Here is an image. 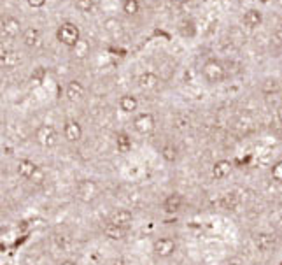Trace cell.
Here are the masks:
<instances>
[{
    "mask_svg": "<svg viewBox=\"0 0 282 265\" xmlns=\"http://www.w3.org/2000/svg\"><path fill=\"white\" fill-rule=\"evenodd\" d=\"M65 97L70 102H81L86 97V86L79 79H70L65 86Z\"/></svg>",
    "mask_w": 282,
    "mask_h": 265,
    "instance_id": "14",
    "label": "cell"
},
{
    "mask_svg": "<svg viewBox=\"0 0 282 265\" xmlns=\"http://www.w3.org/2000/svg\"><path fill=\"white\" fill-rule=\"evenodd\" d=\"M156 151H158V157L165 162L167 165H175V163L181 160V157H183V151H181L179 144L175 143L174 139L160 141L156 146Z\"/></svg>",
    "mask_w": 282,
    "mask_h": 265,
    "instance_id": "2",
    "label": "cell"
},
{
    "mask_svg": "<svg viewBox=\"0 0 282 265\" xmlns=\"http://www.w3.org/2000/svg\"><path fill=\"white\" fill-rule=\"evenodd\" d=\"M117 105L121 109V113L125 114H135L137 113V109H139V99L132 93H125V95L119 97L117 100Z\"/></svg>",
    "mask_w": 282,
    "mask_h": 265,
    "instance_id": "16",
    "label": "cell"
},
{
    "mask_svg": "<svg viewBox=\"0 0 282 265\" xmlns=\"http://www.w3.org/2000/svg\"><path fill=\"white\" fill-rule=\"evenodd\" d=\"M261 90H263V93H266V95L277 93V91L281 90V84H279L277 79H266L265 83L261 84Z\"/></svg>",
    "mask_w": 282,
    "mask_h": 265,
    "instance_id": "24",
    "label": "cell"
},
{
    "mask_svg": "<svg viewBox=\"0 0 282 265\" xmlns=\"http://www.w3.org/2000/svg\"><path fill=\"white\" fill-rule=\"evenodd\" d=\"M75 9L83 14L93 13V9H95V0H75Z\"/></svg>",
    "mask_w": 282,
    "mask_h": 265,
    "instance_id": "23",
    "label": "cell"
},
{
    "mask_svg": "<svg viewBox=\"0 0 282 265\" xmlns=\"http://www.w3.org/2000/svg\"><path fill=\"white\" fill-rule=\"evenodd\" d=\"M35 143L46 149L55 148L58 144V132L53 125H40L35 130Z\"/></svg>",
    "mask_w": 282,
    "mask_h": 265,
    "instance_id": "9",
    "label": "cell"
},
{
    "mask_svg": "<svg viewBox=\"0 0 282 265\" xmlns=\"http://www.w3.org/2000/svg\"><path fill=\"white\" fill-rule=\"evenodd\" d=\"M156 128V120L152 116L151 113H139L135 114L133 118V130L137 132L139 135H144V137H148L154 132Z\"/></svg>",
    "mask_w": 282,
    "mask_h": 265,
    "instance_id": "11",
    "label": "cell"
},
{
    "mask_svg": "<svg viewBox=\"0 0 282 265\" xmlns=\"http://www.w3.org/2000/svg\"><path fill=\"white\" fill-rule=\"evenodd\" d=\"M26 2H28V5H30V7L40 9V7H44V5H46V2H48V0H26Z\"/></svg>",
    "mask_w": 282,
    "mask_h": 265,
    "instance_id": "28",
    "label": "cell"
},
{
    "mask_svg": "<svg viewBox=\"0 0 282 265\" xmlns=\"http://www.w3.org/2000/svg\"><path fill=\"white\" fill-rule=\"evenodd\" d=\"M219 204L225 211H237L242 205V197L237 193V191H226L225 195L221 197Z\"/></svg>",
    "mask_w": 282,
    "mask_h": 265,
    "instance_id": "17",
    "label": "cell"
},
{
    "mask_svg": "<svg viewBox=\"0 0 282 265\" xmlns=\"http://www.w3.org/2000/svg\"><path fill=\"white\" fill-rule=\"evenodd\" d=\"M61 135H63L65 143L79 144L83 141V135H84L83 125H81L77 120H65V122H63V128H61Z\"/></svg>",
    "mask_w": 282,
    "mask_h": 265,
    "instance_id": "10",
    "label": "cell"
},
{
    "mask_svg": "<svg viewBox=\"0 0 282 265\" xmlns=\"http://www.w3.org/2000/svg\"><path fill=\"white\" fill-rule=\"evenodd\" d=\"M56 265H81V264L72 257H61L60 260L56 262Z\"/></svg>",
    "mask_w": 282,
    "mask_h": 265,
    "instance_id": "27",
    "label": "cell"
},
{
    "mask_svg": "<svg viewBox=\"0 0 282 265\" xmlns=\"http://www.w3.org/2000/svg\"><path fill=\"white\" fill-rule=\"evenodd\" d=\"M74 51H75V53H79L77 57H81V58L86 57V55H88V44L84 42L83 39H81V41H79L77 46H75V48H74Z\"/></svg>",
    "mask_w": 282,
    "mask_h": 265,
    "instance_id": "26",
    "label": "cell"
},
{
    "mask_svg": "<svg viewBox=\"0 0 282 265\" xmlns=\"http://www.w3.org/2000/svg\"><path fill=\"white\" fill-rule=\"evenodd\" d=\"M140 11L139 0H123V13L126 16H137Z\"/></svg>",
    "mask_w": 282,
    "mask_h": 265,
    "instance_id": "22",
    "label": "cell"
},
{
    "mask_svg": "<svg viewBox=\"0 0 282 265\" xmlns=\"http://www.w3.org/2000/svg\"><path fill=\"white\" fill-rule=\"evenodd\" d=\"M130 228H125V226L116 225L114 222H111L109 218H104L102 223H100V234L102 237L107 241H113V243H121L126 241V237L130 235Z\"/></svg>",
    "mask_w": 282,
    "mask_h": 265,
    "instance_id": "6",
    "label": "cell"
},
{
    "mask_svg": "<svg viewBox=\"0 0 282 265\" xmlns=\"http://www.w3.org/2000/svg\"><path fill=\"white\" fill-rule=\"evenodd\" d=\"M202 76L208 84H221L226 79V69L219 60L210 58L202 65Z\"/></svg>",
    "mask_w": 282,
    "mask_h": 265,
    "instance_id": "3",
    "label": "cell"
},
{
    "mask_svg": "<svg viewBox=\"0 0 282 265\" xmlns=\"http://www.w3.org/2000/svg\"><path fill=\"white\" fill-rule=\"evenodd\" d=\"M74 193L77 200H81L84 204H90L98 197L100 188L93 179H79L74 186Z\"/></svg>",
    "mask_w": 282,
    "mask_h": 265,
    "instance_id": "8",
    "label": "cell"
},
{
    "mask_svg": "<svg viewBox=\"0 0 282 265\" xmlns=\"http://www.w3.org/2000/svg\"><path fill=\"white\" fill-rule=\"evenodd\" d=\"M179 251V241L174 235H158L151 243V253L156 260L167 262L170 258H174Z\"/></svg>",
    "mask_w": 282,
    "mask_h": 265,
    "instance_id": "1",
    "label": "cell"
},
{
    "mask_svg": "<svg viewBox=\"0 0 282 265\" xmlns=\"http://www.w3.org/2000/svg\"><path fill=\"white\" fill-rule=\"evenodd\" d=\"M158 83H160L158 74H154V72H151V70H146V72H142V74L139 76V79H137V84H139V88L142 91L154 90V88L158 86Z\"/></svg>",
    "mask_w": 282,
    "mask_h": 265,
    "instance_id": "18",
    "label": "cell"
},
{
    "mask_svg": "<svg viewBox=\"0 0 282 265\" xmlns=\"http://www.w3.org/2000/svg\"><path fill=\"white\" fill-rule=\"evenodd\" d=\"M40 39V32L35 28V26H28L23 32V42H25L26 48H34L35 44L39 42Z\"/></svg>",
    "mask_w": 282,
    "mask_h": 265,
    "instance_id": "20",
    "label": "cell"
},
{
    "mask_svg": "<svg viewBox=\"0 0 282 265\" xmlns=\"http://www.w3.org/2000/svg\"><path fill=\"white\" fill-rule=\"evenodd\" d=\"M186 207V197L181 191H170L161 200V211L169 216H177Z\"/></svg>",
    "mask_w": 282,
    "mask_h": 265,
    "instance_id": "7",
    "label": "cell"
},
{
    "mask_svg": "<svg viewBox=\"0 0 282 265\" xmlns=\"http://www.w3.org/2000/svg\"><path fill=\"white\" fill-rule=\"evenodd\" d=\"M189 118L186 116V114L179 113L174 116V120H172V126H174L177 132H186L188 128H189Z\"/></svg>",
    "mask_w": 282,
    "mask_h": 265,
    "instance_id": "21",
    "label": "cell"
},
{
    "mask_svg": "<svg viewBox=\"0 0 282 265\" xmlns=\"http://www.w3.org/2000/svg\"><path fill=\"white\" fill-rule=\"evenodd\" d=\"M242 21L247 28H258V26H261V23H263V13H261L260 9H247V11L244 13Z\"/></svg>",
    "mask_w": 282,
    "mask_h": 265,
    "instance_id": "19",
    "label": "cell"
},
{
    "mask_svg": "<svg viewBox=\"0 0 282 265\" xmlns=\"http://www.w3.org/2000/svg\"><path fill=\"white\" fill-rule=\"evenodd\" d=\"M252 244H254L256 251H260L261 255H270L279 248V237L277 234L270 230H260L252 237Z\"/></svg>",
    "mask_w": 282,
    "mask_h": 265,
    "instance_id": "4",
    "label": "cell"
},
{
    "mask_svg": "<svg viewBox=\"0 0 282 265\" xmlns=\"http://www.w3.org/2000/svg\"><path fill=\"white\" fill-rule=\"evenodd\" d=\"M272 178H274L275 183H281L282 184V160L275 162L272 165Z\"/></svg>",
    "mask_w": 282,
    "mask_h": 265,
    "instance_id": "25",
    "label": "cell"
},
{
    "mask_svg": "<svg viewBox=\"0 0 282 265\" xmlns=\"http://www.w3.org/2000/svg\"><path fill=\"white\" fill-rule=\"evenodd\" d=\"M231 172H233V163L230 160H225V158L214 162V165L210 167V176H212L214 181L219 183L226 181L231 176Z\"/></svg>",
    "mask_w": 282,
    "mask_h": 265,
    "instance_id": "13",
    "label": "cell"
},
{
    "mask_svg": "<svg viewBox=\"0 0 282 265\" xmlns=\"http://www.w3.org/2000/svg\"><path fill=\"white\" fill-rule=\"evenodd\" d=\"M56 39L63 46L74 49L79 44V41H81V32H79L77 25H74L72 21H63L56 28Z\"/></svg>",
    "mask_w": 282,
    "mask_h": 265,
    "instance_id": "5",
    "label": "cell"
},
{
    "mask_svg": "<svg viewBox=\"0 0 282 265\" xmlns=\"http://www.w3.org/2000/svg\"><path fill=\"white\" fill-rule=\"evenodd\" d=\"M114 146H116L117 153L121 155H128V153L133 149V141H132V135L125 130H119L114 135Z\"/></svg>",
    "mask_w": 282,
    "mask_h": 265,
    "instance_id": "15",
    "label": "cell"
},
{
    "mask_svg": "<svg viewBox=\"0 0 282 265\" xmlns=\"http://www.w3.org/2000/svg\"><path fill=\"white\" fill-rule=\"evenodd\" d=\"M105 218H109V220H111V222H114L116 225L125 226V228H130V230H132V226H133V220H135L133 213H132L128 207H116V209H113V211H111V213H109Z\"/></svg>",
    "mask_w": 282,
    "mask_h": 265,
    "instance_id": "12",
    "label": "cell"
},
{
    "mask_svg": "<svg viewBox=\"0 0 282 265\" xmlns=\"http://www.w3.org/2000/svg\"><path fill=\"white\" fill-rule=\"evenodd\" d=\"M223 265H245V262L240 260V258H230V260L225 262Z\"/></svg>",
    "mask_w": 282,
    "mask_h": 265,
    "instance_id": "29",
    "label": "cell"
},
{
    "mask_svg": "<svg viewBox=\"0 0 282 265\" xmlns=\"http://www.w3.org/2000/svg\"><path fill=\"white\" fill-rule=\"evenodd\" d=\"M175 4H181V5H184V4H188V2H191V0H174Z\"/></svg>",
    "mask_w": 282,
    "mask_h": 265,
    "instance_id": "30",
    "label": "cell"
}]
</instances>
